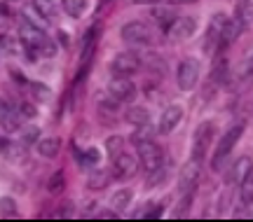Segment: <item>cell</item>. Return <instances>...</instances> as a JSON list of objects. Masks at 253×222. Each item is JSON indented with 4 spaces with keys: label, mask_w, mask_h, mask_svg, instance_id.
Wrapping results in <instances>:
<instances>
[{
    "label": "cell",
    "mask_w": 253,
    "mask_h": 222,
    "mask_svg": "<svg viewBox=\"0 0 253 222\" xmlns=\"http://www.w3.org/2000/svg\"><path fill=\"white\" fill-rule=\"evenodd\" d=\"M242 133H244V124H235V126H230V129L220 136V141H218V145H216V157H213V161H211V169L223 171L227 157H230V152L235 150V145L239 143Z\"/></svg>",
    "instance_id": "cell-1"
},
{
    "label": "cell",
    "mask_w": 253,
    "mask_h": 222,
    "mask_svg": "<svg viewBox=\"0 0 253 222\" xmlns=\"http://www.w3.org/2000/svg\"><path fill=\"white\" fill-rule=\"evenodd\" d=\"M213 136H216V124L213 122H202L195 129V136H192V159L202 161L207 157L209 148L213 143Z\"/></svg>",
    "instance_id": "cell-2"
},
{
    "label": "cell",
    "mask_w": 253,
    "mask_h": 222,
    "mask_svg": "<svg viewBox=\"0 0 253 222\" xmlns=\"http://www.w3.org/2000/svg\"><path fill=\"white\" fill-rule=\"evenodd\" d=\"M138 159H141V166H143L148 173L155 169H160L164 164V152L162 148L153 141H145V143H138Z\"/></svg>",
    "instance_id": "cell-3"
},
{
    "label": "cell",
    "mask_w": 253,
    "mask_h": 222,
    "mask_svg": "<svg viewBox=\"0 0 253 222\" xmlns=\"http://www.w3.org/2000/svg\"><path fill=\"white\" fill-rule=\"evenodd\" d=\"M199 82V63L195 59H183L178 63V71H176V84L183 91H190L195 89Z\"/></svg>",
    "instance_id": "cell-4"
},
{
    "label": "cell",
    "mask_w": 253,
    "mask_h": 222,
    "mask_svg": "<svg viewBox=\"0 0 253 222\" xmlns=\"http://www.w3.org/2000/svg\"><path fill=\"white\" fill-rule=\"evenodd\" d=\"M120 36L125 42H131V44H148L153 42V31L145 26L143 21H129L122 26Z\"/></svg>",
    "instance_id": "cell-5"
},
{
    "label": "cell",
    "mask_w": 253,
    "mask_h": 222,
    "mask_svg": "<svg viewBox=\"0 0 253 222\" xmlns=\"http://www.w3.org/2000/svg\"><path fill=\"white\" fill-rule=\"evenodd\" d=\"M108 94L118 103H129L136 96V87H134V82L129 80V75H118V77H113L108 82Z\"/></svg>",
    "instance_id": "cell-6"
},
{
    "label": "cell",
    "mask_w": 253,
    "mask_h": 222,
    "mask_svg": "<svg viewBox=\"0 0 253 222\" xmlns=\"http://www.w3.org/2000/svg\"><path fill=\"white\" fill-rule=\"evenodd\" d=\"M19 40L24 42V47H36L38 52L42 49V44L49 40L45 36V31L33 24V21H21V26H19Z\"/></svg>",
    "instance_id": "cell-7"
},
{
    "label": "cell",
    "mask_w": 253,
    "mask_h": 222,
    "mask_svg": "<svg viewBox=\"0 0 253 222\" xmlns=\"http://www.w3.org/2000/svg\"><path fill=\"white\" fill-rule=\"evenodd\" d=\"M197 31V19L195 17H176L173 24L167 28V33L173 42H181V40H188V37L195 36Z\"/></svg>",
    "instance_id": "cell-8"
},
{
    "label": "cell",
    "mask_w": 253,
    "mask_h": 222,
    "mask_svg": "<svg viewBox=\"0 0 253 222\" xmlns=\"http://www.w3.org/2000/svg\"><path fill=\"white\" fill-rule=\"evenodd\" d=\"M110 68L115 75H134L138 68H141V59L136 56L134 52H120L113 63H110Z\"/></svg>",
    "instance_id": "cell-9"
},
{
    "label": "cell",
    "mask_w": 253,
    "mask_h": 222,
    "mask_svg": "<svg viewBox=\"0 0 253 222\" xmlns=\"http://www.w3.org/2000/svg\"><path fill=\"white\" fill-rule=\"evenodd\" d=\"M197 180H199V161L190 159L181 169V173H178V189L185 194V192H190V189L197 187Z\"/></svg>",
    "instance_id": "cell-10"
},
{
    "label": "cell",
    "mask_w": 253,
    "mask_h": 222,
    "mask_svg": "<svg viewBox=\"0 0 253 222\" xmlns=\"http://www.w3.org/2000/svg\"><path fill=\"white\" fill-rule=\"evenodd\" d=\"M0 129L5 133H12L21 129V112H19V108L0 103Z\"/></svg>",
    "instance_id": "cell-11"
},
{
    "label": "cell",
    "mask_w": 253,
    "mask_h": 222,
    "mask_svg": "<svg viewBox=\"0 0 253 222\" xmlns=\"http://www.w3.org/2000/svg\"><path fill=\"white\" fill-rule=\"evenodd\" d=\"M183 119V108L181 106H167L164 112L160 115V124H157V131L160 133H171L176 126L181 124Z\"/></svg>",
    "instance_id": "cell-12"
},
{
    "label": "cell",
    "mask_w": 253,
    "mask_h": 222,
    "mask_svg": "<svg viewBox=\"0 0 253 222\" xmlns=\"http://www.w3.org/2000/svg\"><path fill=\"white\" fill-rule=\"evenodd\" d=\"M113 171H115V178H131L138 171V161L131 154L120 152L118 157H113Z\"/></svg>",
    "instance_id": "cell-13"
},
{
    "label": "cell",
    "mask_w": 253,
    "mask_h": 222,
    "mask_svg": "<svg viewBox=\"0 0 253 222\" xmlns=\"http://www.w3.org/2000/svg\"><path fill=\"white\" fill-rule=\"evenodd\" d=\"M227 80H230V63H227V59L218 56L211 66V82L213 84H227Z\"/></svg>",
    "instance_id": "cell-14"
},
{
    "label": "cell",
    "mask_w": 253,
    "mask_h": 222,
    "mask_svg": "<svg viewBox=\"0 0 253 222\" xmlns=\"http://www.w3.org/2000/svg\"><path fill=\"white\" fill-rule=\"evenodd\" d=\"M59 152H61V141H59L56 136H49V138L38 141V154H40V157H45V159H54Z\"/></svg>",
    "instance_id": "cell-15"
},
{
    "label": "cell",
    "mask_w": 253,
    "mask_h": 222,
    "mask_svg": "<svg viewBox=\"0 0 253 222\" xmlns=\"http://www.w3.org/2000/svg\"><path fill=\"white\" fill-rule=\"evenodd\" d=\"M242 31H244V21L239 17L235 19H227V24L223 26V31H220V40L223 42H235L237 37L242 36Z\"/></svg>",
    "instance_id": "cell-16"
},
{
    "label": "cell",
    "mask_w": 253,
    "mask_h": 222,
    "mask_svg": "<svg viewBox=\"0 0 253 222\" xmlns=\"http://www.w3.org/2000/svg\"><path fill=\"white\" fill-rule=\"evenodd\" d=\"M251 159L249 157H242V159H237L235 161V166L230 169V173H227V183H242L246 178V173L251 171Z\"/></svg>",
    "instance_id": "cell-17"
},
{
    "label": "cell",
    "mask_w": 253,
    "mask_h": 222,
    "mask_svg": "<svg viewBox=\"0 0 253 222\" xmlns=\"http://www.w3.org/2000/svg\"><path fill=\"white\" fill-rule=\"evenodd\" d=\"M131 199H134V192H131V189H118V192L113 194V199H110V208L122 213L125 208H129Z\"/></svg>",
    "instance_id": "cell-18"
},
{
    "label": "cell",
    "mask_w": 253,
    "mask_h": 222,
    "mask_svg": "<svg viewBox=\"0 0 253 222\" xmlns=\"http://www.w3.org/2000/svg\"><path fill=\"white\" fill-rule=\"evenodd\" d=\"M125 119L129 122V124L141 126V124H148V122H150V112H148L145 108H141V106H131L129 110H126Z\"/></svg>",
    "instance_id": "cell-19"
},
{
    "label": "cell",
    "mask_w": 253,
    "mask_h": 222,
    "mask_svg": "<svg viewBox=\"0 0 253 222\" xmlns=\"http://www.w3.org/2000/svg\"><path fill=\"white\" fill-rule=\"evenodd\" d=\"M0 152H2V157L9 161H21L24 159V148L17 145V143H9V141H0Z\"/></svg>",
    "instance_id": "cell-20"
},
{
    "label": "cell",
    "mask_w": 253,
    "mask_h": 222,
    "mask_svg": "<svg viewBox=\"0 0 253 222\" xmlns=\"http://www.w3.org/2000/svg\"><path fill=\"white\" fill-rule=\"evenodd\" d=\"M113 180L108 171H91V176L87 178V187L89 189H103V187H108V183Z\"/></svg>",
    "instance_id": "cell-21"
},
{
    "label": "cell",
    "mask_w": 253,
    "mask_h": 222,
    "mask_svg": "<svg viewBox=\"0 0 253 222\" xmlns=\"http://www.w3.org/2000/svg\"><path fill=\"white\" fill-rule=\"evenodd\" d=\"M78 159H80L82 169H94V166L101 161V152H99V148H87L84 152L78 154Z\"/></svg>",
    "instance_id": "cell-22"
},
{
    "label": "cell",
    "mask_w": 253,
    "mask_h": 222,
    "mask_svg": "<svg viewBox=\"0 0 253 222\" xmlns=\"http://www.w3.org/2000/svg\"><path fill=\"white\" fill-rule=\"evenodd\" d=\"M242 185V204L244 206H253V166H251V171L246 173V178L239 183Z\"/></svg>",
    "instance_id": "cell-23"
},
{
    "label": "cell",
    "mask_w": 253,
    "mask_h": 222,
    "mask_svg": "<svg viewBox=\"0 0 253 222\" xmlns=\"http://www.w3.org/2000/svg\"><path fill=\"white\" fill-rule=\"evenodd\" d=\"M153 17L157 19V24H160L162 28H169L173 24V19H176V12H173L171 7H155Z\"/></svg>",
    "instance_id": "cell-24"
},
{
    "label": "cell",
    "mask_w": 253,
    "mask_h": 222,
    "mask_svg": "<svg viewBox=\"0 0 253 222\" xmlns=\"http://www.w3.org/2000/svg\"><path fill=\"white\" fill-rule=\"evenodd\" d=\"M63 9H66V14L73 19H78L84 14V9H87V0H63Z\"/></svg>",
    "instance_id": "cell-25"
},
{
    "label": "cell",
    "mask_w": 253,
    "mask_h": 222,
    "mask_svg": "<svg viewBox=\"0 0 253 222\" xmlns=\"http://www.w3.org/2000/svg\"><path fill=\"white\" fill-rule=\"evenodd\" d=\"M0 215L2 218H19L17 201L12 196H0Z\"/></svg>",
    "instance_id": "cell-26"
},
{
    "label": "cell",
    "mask_w": 253,
    "mask_h": 222,
    "mask_svg": "<svg viewBox=\"0 0 253 222\" xmlns=\"http://www.w3.org/2000/svg\"><path fill=\"white\" fill-rule=\"evenodd\" d=\"M47 189H49V194H61L63 189H66V176H63V171L52 173L49 183H47Z\"/></svg>",
    "instance_id": "cell-27"
},
{
    "label": "cell",
    "mask_w": 253,
    "mask_h": 222,
    "mask_svg": "<svg viewBox=\"0 0 253 222\" xmlns=\"http://www.w3.org/2000/svg\"><path fill=\"white\" fill-rule=\"evenodd\" d=\"M28 89H31V94H33V98H36L38 103H47V101H49V96H52L49 87L40 84V82H31V84H28Z\"/></svg>",
    "instance_id": "cell-28"
},
{
    "label": "cell",
    "mask_w": 253,
    "mask_h": 222,
    "mask_svg": "<svg viewBox=\"0 0 253 222\" xmlns=\"http://www.w3.org/2000/svg\"><path fill=\"white\" fill-rule=\"evenodd\" d=\"M33 9H36L40 17L45 19H54V7H52V0H33Z\"/></svg>",
    "instance_id": "cell-29"
},
{
    "label": "cell",
    "mask_w": 253,
    "mask_h": 222,
    "mask_svg": "<svg viewBox=\"0 0 253 222\" xmlns=\"http://www.w3.org/2000/svg\"><path fill=\"white\" fill-rule=\"evenodd\" d=\"M19 136H21V143L24 145H33V143H38V138H40V129L38 126H21L19 129Z\"/></svg>",
    "instance_id": "cell-30"
},
{
    "label": "cell",
    "mask_w": 253,
    "mask_h": 222,
    "mask_svg": "<svg viewBox=\"0 0 253 222\" xmlns=\"http://www.w3.org/2000/svg\"><path fill=\"white\" fill-rule=\"evenodd\" d=\"M153 126L148 124H141L138 129H136V133L131 136V141H134V145H138V143H145V141H153Z\"/></svg>",
    "instance_id": "cell-31"
},
{
    "label": "cell",
    "mask_w": 253,
    "mask_h": 222,
    "mask_svg": "<svg viewBox=\"0 0 253 222\" xmlns=\"http://www.w3.org/2000/svg\"><path fill=\"white\" fill-rule=\"evenodd\" d=\"M164 178H167V171L160 166V169H155V171H150V176H148V180H145V187L148 189H153V187H157L160 183H162Z\"/></svg>",
    "instance_id": "cell-32"
},
{
    "label": "cell",
    "mask_w": 253,
    "mask_h": 222,
    "mask_svg": "<svg viewBox=\"0 0 253 222\" xmlns=\"http://www.w3.org/2000/svg\"><path fill=\"white\" fill-rule=\"evenodd\" d=\"M106 150H108L110 159L118 157L120 152H122V138H120V136H110L108 141H106Z\"/></svg>",
    "instance_id": "cell-33"
},
{
    "label": "cell",
    "mask_w": 253,
    "mask_h": 222,
    "mask_svg": "<svg viewBox=\"0 0 253 222\" xmlns=\"http://www.w3.org/2000/svg\"><path fill=\"white\" fill-rule=\"evenodd\" d=\"M136 218H148V220H157V218H162V204H150L148 206V211L136 213Z\"/></svg>",
    "instance_id": "cell-34"
},
{
    "label": "cell",
    "mask_w": 253,
    "mask_h": 222,
    "mask_svg": "<svg viewBox=\"0 0 253 222\" xmlns=\"http://www.w3.org/2000/svg\"><path fill=\"white\" fill-rule=\"evenodd\" d=\"M19 112H21V117H26V119H33L38 115V108L33 103L24 101V103H19Z\"/></svg>",
    "instance_id": "cell-35"
},
{
    "label": "cell",
    "mask_w": 253,
    "mask_h": 222,
    "mask_svg": "<svg viewBox=\"0 0 253 222\" xmlns=\"http://www.w3.org/2000/svg\"><path fill=\"white\" fill-rule=\"evenodd\" d=\"M225 24H227V17L223 14V12L213 14V19H211V28H213V31H218V33L223 31V26H225Z\"/></svg>",
    "instance_id": "cell-36"
},
{
    "label": "cell",
    "mask_w": 253,
    "mask_h": 222,
    "mask_svg": "<svg viewBox=\"0 0 253 222\" xmlns=\"http://www.w3.org/2000/svg\"><path fill=\"white\" fill-rule=\"evenodd\" d=\"M242 75H244L246 80H253V54L242 63Z\"/></svg>",
    "instance_id": "cell-37"
},
{
    "label": "cell",
    "mask_w": 253,
    "mask_h": 222,
    "mask_svg": "<svg viewBox=\"0 0 253 222\" xmlns=\"http://www.w3.org/2000/svg\"><path fill=\"white\" fill-rule=\"evenodd\" d=\"M56 215H59V218H71V215H73V204H71V201H66V204L61 206V211H59Z\"/></svg>",
    "instance_id": "cell-38"
},
{
    "label": "cell",
    "mask_w": 253,
    "mask_h": 222,
    "mask_svg": "<svg viewBox=\"0 0 253 222\" xmlns=\"http://www.w3.org/2000/svg\"><path fill=\"white\" fill-rule=\"evenodd\" d=\"M99 218H118V211H103V213H99Z\"/></svg>",
    "instance_id": "cell-39"
},
{
    "label": "cell",
    "mask_w": 253,
    "mask_h": 222,
    "mask_svg": "<svg viewBox=\"0 0 253 222\" xmlns=\"http://www.w3.org/2000/svg\"><path fill=\"white\" fill-rule=\"evenodd\" d=\"M134 5H150V2H160V0H131Z\"/></svg>",
    "instance_id": "cell-40"
},
{
    "label": "cell",
    "mask_w": 253,
    "mask_h": 222,
    "mask_svg": "<svg viewBox=\"0 0 253 222\" xmlns=\"http://www.w3.org/2000/svg\"><path fill=\"white\" fill-rule=\"evenodd\" d=\"M244 2H249V0H237V7H239V5H244Z\"/></svg>",
    "instance_id": "cell-41"
},
{
    "label": "cell",
    "mask_w": 253,
    "mask_h": 222,
    "mask_svg": "<svg viewBox=\"0 0 253 222\" xmlns=\"http://www.w3.org/2000/svg\"><path fill=\"white\" fill-rule=\"evenodd\" d=\"M176 2H197V0H176Z\"/></svg>",
    "instance_id": "cell-42"
},
{
    "label": "cell",
    "mask_w": 253,
    "mask_h": 222,
    "mask_svg": "<svg viewBox=\"0 0 253 222\" xmlns=\"http://www.w3.org/2000/svg\"><path fill=\"white\" fill-rule=\"evenodd\" d=\"M12 2H14V0H12Z\"/></svg>",
    "instance_id": "cell-43"
}]
</instances>
